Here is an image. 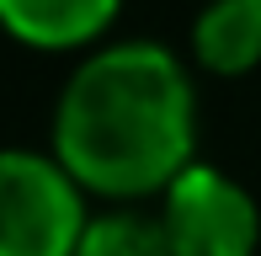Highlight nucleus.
Here are the masks:
<instances>
[{"instance_id": "nucleus-1", "label": "nucleus", "mask_w": 261, "mask_h": 256, "mask_svg": "<svg viewBox=\"0 0 261 256\" xmlns=\"http://www.w3.org/2000/svg\"><path fill=\"white\" fill-rule=\"evenodd\" d=\"M197 144V96L171 48L144 38L107 43L69 75L54 112V160L80 192H165Z\"/></svg>"}, {"instance_id": "nucleus-5", "label": "nucleus", "mask_w": 261, "mask_h": 256, "mask_svg": "<svg viewBox=\"0 0 261 256\" xmlns=\"http://www.w3.org/2000/svg\"><path fill=\"white\" fill-rule=\"evenodd\" d=\"M197 64L213 75H245L261 64V6L256 0H208L192 21Z\"/></svg>"}, {"instance_id": "nucleus-4", "label": "nucleus", "mask_w": 261, "mask_h": 256, "mask_svg": "<svg viewBox=\"0 0 261 256\" xmlns=\"http://www.w3.org/2000/svg\"><path fill=\"white\" fill-rule=\"evenodd\" d=\"M123 0H0V27L27 48H86L112 27Z\"/></svg>"}, {"instance_id": "nucleus-6", "label": "nucleus", "mask_w": 261, "mask_h": 256, "mask_svg": "<svg viewBox=\"0 0 261 256\" xmlns=\"http://www.w3.org/2000/svg\"><path fill=\"white\" fill-rule=\"evenodd\" d=\"M75 256H171L160 214H134V208H112V214H91L86 235Z\"/></svg>"}, {"instance_id": "nucleus-7", "label": "nucleus", "mask_w": 261, "mask_h": 256, "mask_svg": "<svg viewBox=\"0 0 261 256\" xmlns=\"http://www.w3.org/2000/svg\"><path fill=\"white\" fill-rule=\"evenodd\" d=\"M256 6H261V0H256Z\"/></svg>"}, {"instance_id": "nucleus-2", "label": "nucleus", "mask_w": 261, "mask_h": 256, "mask_svg": "<svg viewBox=\"0 0 261 256\" xmlns=\"http://www.w3.org/2000/svg\"><path fill=\"white\" fill-rule=\"evenodd\" d=\"M86 192L38 149H0V256H75Z\"/></svg>"}, {"instance_id": "nucleus-3", "label": "nucleus", "mask_w": 261, "mask_h": 256, "mask_svg": "<svg viewBox=\"0 0 261 256\" xmlns=\"http://www.w3.org/2000/svg\"><path fill=\"white\" fill-rule=\"evenodd\" d=\"M160 224L171 240V256H251L261 235L251 192L203 160H192L160 192Z\"/></svg>"}]
</instances>
